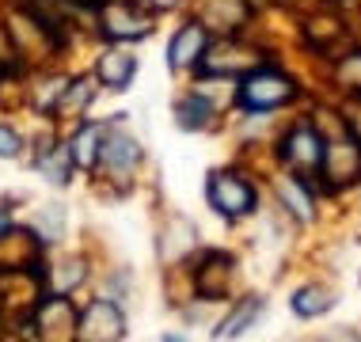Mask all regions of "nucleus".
<instances>
[{
  "label": "nucleus",
  "mask_w": 361,
  "mask_h": 342,
  "mask_svg": "<svg viewBox=\"0 0 361 342\" xmlns=\"http://www.w3.org/2000/svg\"><path fill=\"white\" fill-rule=\"evenodd\" d=\"M293 95V80L289 76H281L278 68H262V73L247 76L240 87V99L247 106H259V111H270V106L286 103Z\"/></svg>",
  "instance_id": "nucleus-1"
},
{
  "label": "nucleus",
  "mask_w": 361,
  "mask_h": 342,
  "mask_svg": "<svg viewBox=\"0 0 361 342\" xmlns=\"http://www.w3.org/2000/svg\"><path fill=\"white\" fill-rule=\"evenodd\" d=\"M209 205L224 217H243V213H251V205H255V194L243 179L236 175H213L209 179Z\"/></svg>",
  "instance_id": "nucleus-2"
},
{
  "label": "nucleus",
  "mask_w": 361,
  "mask_h": 342,
  "mask_svg": "<svg viewBox=\"0 0 361 342\" xmlns=\"http://www.w3.org/2000/svg\"><path fill=\"white\" fill-rule=\"evenodd\" d=\"M122 331H126L122 312L114 305H106V300L84 312V342H118Z\"/></svg>",
  "instance_id": "nucleus-3"
},
{
  "label": "nucleus",
  "mask_w": 361,
  "mask_h": 342,
  "mask_svg": "<svg viewBox=\"0 0 361 342\" xmlns=\"http://www.w3.org/2000/svg\"><path fill=\"white\" fill-rule=\"evenodd\" d=\"M202 50H206V31H202L198 23H187L168 42V65L171 68H190L202 57Z\"/></svg>",
  "instance_id": "nucleus-4"
},
{
  "label": "nucleus",
  "mask_w": 361,
  "mask_h": 342,
  "mask_svg": "<svg viewBox=\"0 0 361 342\" xmlns=\"http://www.w3.org/2000/svg\"><path fill=\"white\" fill-rule=\"evenodd\" d=\"M103 137H106L103 126H95V122L80 126V130H76V137H73V145H69L73 164H80V168H92V164L99 160V152H103Z\"/></svg>",
  "instance_id": "nucleus-5"
},
{
  "label": "nucleus",
  "mask_w": 361,
  "mask_h": 342,
  "mask_svg": "<svg viewBox=\"0 0 361 342\" xmlns=\"http://www.w3.org/2000/svg\"><path fill=\"white\" fill-rule=\"evenodd\" d=\"M133 73H137V61H133V54L126 50H111L99 57V80L106 87H130Z\"/></svg>",
  "instance_id": "nucleus-6"
},
{
  "label": "nucleus",
  "mask_w": 361,
  "mask_h": 342,
  "mask_svg": "<svg viewBox=\"0 0 361 342\" xmlns=\"http://www.w3.org/2000/svg\"><path fill=\"white\" fill-rule=\"evenodd\" d=\"M103 160L111 164L114 171H130V168H137V160H141V145L126 133H111V137H103Z\"/></svg>",
  "instance_id": "nucleus-7"
},
{
  "label": "nucleus",
  "mask_w": 361,
  "mask_h": 342,
  "mask_svg": "<svg viewBox=\"0 0 361 342\" xmlns=\"http://www.w3.org/2000/svg\"><path fill=\"white\" fill-rule=\"evenodd\" d=\"M262 312H267V300H259V297L243 300V305H240V308L232 312V316H228V319H224V324L217 327V335H213V338H217V342H228V338H236L240 331H247L251 324H255V319L262 316Z\"/></svg>",
  "instance_id": "nucleus-8"
},
{
  "label": "nucleus",
  "mask_w": 361,
  "mask_h": 342,
  "mask_svg": "<svg viewBox=\"0 0 361 342\" xmlns=\"http://www.w3.org/2000/svg\"><path fill=\"white\" fill-rule=\"evenodd\" d=\"M103 27H106V35L111 38H145L149 35V23L137 16H130L122 4H111L103 12Z\"/></svg>",
  "instance_id": "nucleus-9"
},
{
  "label": "nucleus",
  "mask_w": 361,
  "mask_h": 342,
  "mask_svg": "<svg viewBox=\"0 0 361 342\" xmlns=\"http://www.w3.org/2000/svg\"><path fill=\"white\" fill-rule=\"evenodd\" d=\"M289 305H293V312H297V316L312 319V316H319V312H327V308H331V293L316 289V286H308V289H297V293H293Z\"/></svg>",
  "instance_id": "nucleus-10"
},
{
  "label": "nucleus",
  "mask_w": 361,
  "mask_h": 342,
  "mask_svg": "<svg viewBox=\"0 0 361 342\" xmlns=\"http://www.w3.org/2000/svg\"><path fill=\"white\" fill-rule=\"evenodd\" d=\"M286 149H289V160H297V164H308V168H316V164H324V156H319V141H316V137H312L308 130L293 133Z\"/></svg>",
  "instance_id": "nucleus-11"
},
{
  "label": "nucleus",
  "mask_w": 361,
  "mask_h": 342,
  "mask_svg": "<svg viewBox=\"0 0 361 342\" xmlns=\"http://www.w3.org/2000/svg\"><path fill=\"white\" fill-rule=\"evenodd\" d=\"M278 194H281V202H286L300 221H312V198L305 194V187H300V183H293V179L278 183Z\"/></svg>",
  "instance_id": "nucleus-12"
},
{
  "label": "nucleus",
  "mask_w": 361,
  "mask_h": 342,
  "mask_svg": "<svg viewBox=\"0 0 361 342\" xmlns=\"http://www.w3.org/2000/svg\"><path fill=\"white\" fill-rule=\"evenodd\" d=\"M69 164H73L69 149H57V152L46 156V160H38V171H42L50 183H57V187H61V183L69 179Z\"/></svg>",
  "instance_id": "nucleus-13"
},
{
  "label": "nucleus",
  "mask_w": 361,
  "mask_h": 342,
  "mask_svg": "<svg viewBox=\"0 0 361 342\" xmlns=\"http://www.w3.org/2000/svg\"><path fill=\"white\" fill-rule=\"evenodd\" d=\"M206 114H209V106L202 103L198 95H190V99L179 103V122H183V130H198V126H206Z\"/></svg>",
  "instance_id": "nucleus-14"
},
{
  "label": "nucleus",
  "mask_w": 361,
  "mask_h": 342,
  "mask_svg": "<svg viewBox=\"0 0 361 342\" xmlns=\"http://www.w3.org/2000/svg\"><path fill=\"white\" fill-rule=\"evenodd\" d=\"M19 152V133L12 126H0V156H16Z\"/></svg>",
  "instance_id": "nucleus-15"
},
{
  "label": "nucleus",
  "mask_w": 361,
  "mask_h": 342,
  "mask_svg": "<svg viewBox=\"0 0 361 342\" xmlns=\"http://www.w3.org/2000/svg\"><path fill=\"white\" fill-rule=\"evenodd\" d=\"M156 8H168V4H175V0H152Z\"/></svg>",
  "instance_id": "nucleus-16"
},
{
  "label": "nucleus",
  "mask_w": 361,
  "mask_h": 342,
  "mask_svg": "<svg viewBox=\"0 0 361 342\" xmlns=\"http://www.w3.org/2000/svg\"><path fill=\"white\" fill-rule=\"evenodd\" d=\"M164 342H183L179 335H164Z\"/></svg>",
  "instance_id": "nucleus-17"
},
{
  "label": "nucleus",
  "mask_w": 361,
  "mask_h": 342,
  "mask_svg": "<svg viewBox=\"0 0 361 342\" xmlns=\"http://www.w3.org/2000/svg\"><path fill=\"white\" fill-rule=\"evenodd\" d=\"M0 228H8V217H0Z\"/></svg>",
  "instance_id": "nucleus-18"
}]
</instances>
